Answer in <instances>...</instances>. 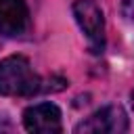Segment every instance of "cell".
<instances>
[{"label": "cell", "mask_w": 134, "mask_h": 134, "mask_svg": "<svg viewBox=\"0 0 134 134\" xmlns=\"http://www.w3.org/2000/svg\"><path fill=\"white\" fill-rule=\"evenodd\" d=\"M29 29V10L25 0H0V36L17 38Z\"/></svg>", "instance_id": "5b68a950"}, {"label": "cell", "mask_w": 134, "mask_h": 134, "mask_svg": "<svg viewBox=\"0 0 134 134\" xmlns=\"http://www.w3.org/2000/svg\"><path fill=\"white\" fill-rule=\"evenodd\" d=\"M40 88H42V82L25 57L15 54L0 61V94L29 96V94H36Z\"/></svg>", "instance_id": "6da1fadb"}, {"label": "cell", "mask_w": 134, "mask_h": 134, "mask_svg": "<svg viewBox=\"0 0 134 134\" xmlns=\"http://www.w3.org/2000/svg\"><path fill=\"white\" fill-rule=\"evenodd\" d=\"M71 10L82 34L86 36L90 52L100 54L105 48V17L100 6L94 0H75Z\"/></svg>", "instance_id": "7a4b0ae2"}, {"label": "cell", "mask_w": 134, "mask_h": 134, "mask_svg": "<svg viewBox=\"0 0 134 134\" xmlns=\"http://www.w3.org/2000/svg\"><path fill=\"white\" fill-rule=\"evenodd\" d=\"M132 109H134V90H132Z\"/></svg>", "instance_id": "52a82bcc"}, {"label": "cell", "mask_w": 134, "mask_h": 134, "mask_svg": "<svg viewBox=\"0 0 134 134\" xmlns=\"http://www.w3.org/2000/svg\"><path fill=\"white\" fill-rule=\"evenodd\" d=\"M121 13L126 19L134 21V0H121Z\"/></svg>", "instance_id": "8992f818"}, {"label": "cell", "mask_w": 134, "mask_h": 134, "mask_svg": "<svg viewBox=\"0 0 134 134\" xmlns=\"http://www.w3.org/2000/svg\"><path fill=\"white\" fill-rule=\"evenodd\" d=\"M23 126L27 132L57 134V132H61V111L52 103L31 105L23 111Z\"/></svg>", "instance_id": "277c9868"}, {"label": "cell", "mask_w": 134, "mask_h": 134, "mask_svg": "<svg viewBox=\"0 0 134 134\" xmlns=\"http://www.w3.org/2000/svg\"><path fill=\"white\" fill-rule=\"evenodd\" d=\"M128 130V117L126 111L119 105H107L98 111H94L86 121L75 126V132H94V134H121Z\"/></svg>", "instance_id": "3957f363"}]
</instances>
